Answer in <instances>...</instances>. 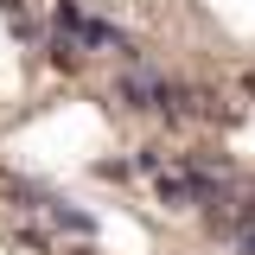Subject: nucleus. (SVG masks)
I'll use <instances>...</instances> for the list:
<instances>
[{"label": "nucleus", "instance_id": "nucleus-5", "mask_svg": "<svg viewBox=\"0 0 255 255\" xmlns=\"http://www.w3.org/2000/svg\"><path fill=\"white\" fill-rule=\"evenodd\" d=\"M70 255H96V249H90V243H83V249H70Z\"/></svg>", "mask_w": 255, "mask_h": 255}, {"label": "nucleus", "instance_id": "nucleus-2", "mask_svg": "<svg viewBox=\"0 0 255 255\" xmlns=\"http://www.w3.org/2000/svg\"><path fill=\"white\" fill-rule=\"evenodd\" d=\"M159 204H172V211H211V204H223V179L204 172V166L159 172Z\"/></svg>", "mask_w": 255, "mask_h": 255}, {"label": "nucleus", "instance_id": "nucleus-1", "mask_svg": "<svg viewBox=\"0 0 255 255\" xmlns=\"http://www.w3.org/2000/svg\"><path fill=\"white\" fill-rule=\"evenodd\" d=\"M90 45H102V51H128V38H122L115 26H102V19H96V13H83L77 0H58V6H51V38H45L51 64H64V70H70Z\"/></svg>", "mask_w": 255, "mask_h": 255}, {"label": "nucleus", "instance_id": "nucleus-3", "mask_svg": "<svg viewBox=\"0 0 255 255\" xmlns=\"http://www.w3.org/2000/svg\"><path fill=\"white\" fill-rule=\"evenodd\" d=\"M0 191H6V198H26L32 211H45V217L58 223V230H77V236H96V223L83 217V211H70V204H64L58 191H45V185H26V179H13V172L0 179Z\"/></svg>", "mask_w": 255, "mask_h": 255}, {"label": "nucleus", "instance_id": "nucleus-4", "mask_svg": "<svg viewBox=\"0 0 255 255\" xmlns=\"http://www.w3.org/2000/svg\"><path fill=\"white\" fill-rule=\"evenodd\" d=\"M236 255H255V223H249V230H236Z\"/></svg>", "mask_w": 255, "mask_h": 255}]
</instances>
